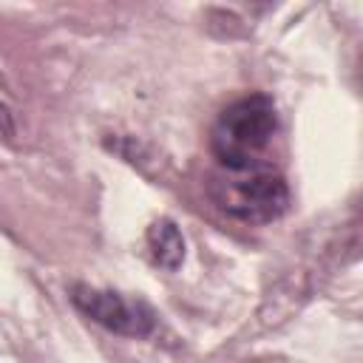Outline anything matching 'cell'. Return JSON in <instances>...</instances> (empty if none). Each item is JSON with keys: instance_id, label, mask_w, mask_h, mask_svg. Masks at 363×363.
<instances>
[{"instance_id": "obj_1", "label": "cell", "mask_w": 363, "mask_h": 363, "mask_svg": "<svg viewBox=\"0 0 363 363\" xmlns=\"http://www.w3.org/2000/svg\"><path fill=\"white\" fill-rule=\"evenodd\" d=\"M275 128H278V119L269 96L264 94L241 96L218 113L210 130L213 156L218 159L221 167H227V173L261 167L258 162L269 147Z\"/></svg>"}, {"instance_id": "obj_2", "label": "cell", "mask_w": 363, "mask_h": 363, "mask_svg": "<svg viewBox=\"0 0 363 363\" xmlns=\"http://www.w3.org/2000/svg\"><path fill=\"white\" fill-rule=\"evenodd\" d=\"M213 196L224 213L241 221H272L289 207V187L281 173L269 167H252L241 173H230L213 184Z\"/></svg>"}, {"instance_id": "obj_3", "label": "cell", "mask_w": 363, "mask_h": 363, "mask_svg": "<svg viewBox=\"0 0 363 363\" xmlns=\"http://www.w3.org/2000/svg\"><path fill=\"white\" fill-rule=\"evenodd\" d=\"M71 301L91 320H96L99 326H105L116 335L145 337V335L153 332V323H156V315L150 312V306H145L142 301H128L119 292L94 289V286L79 284V286L71 289Z\"/></svg>"}, {"instance_id": "obj_4", "label": "cell", "mask_w": 363, "mask_h": 363, "mask_svg": "<svg viewBox=\"0 0 363 363\" xmlns=\"http://www.w3.org/2000/svg\"><path fill=\"white\" fill-rule=\"evenodd\" d=\"M147 250L153 255V261L164 269H176L184 261V238L179 233V227L170 218H159L147 227Z\"/></svg>"}, {"instance_id": "obj_5", "label": "cell", "mask_w": 363, "mask_h": 363, "mask_svg": "<svg viewBox=\"0 0 363 363\" xmlns=\"http://www.w3.org/2000/svg\"><path fill=\"white\" fill-rule=\"evenodd\" d=\"M0 125L6 128V130H11V119H9V108L0 102Z\"/></svg>"}]
</instances>
